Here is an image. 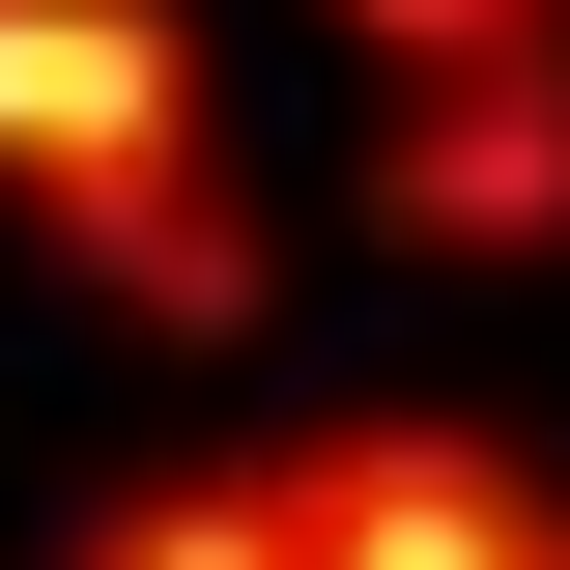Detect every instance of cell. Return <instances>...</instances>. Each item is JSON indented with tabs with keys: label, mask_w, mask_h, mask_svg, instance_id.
<instances>
[{
	"label": "cell",
	"mask_w": 570,
	"mask_h": 570,
	"mask_svg": "<svg viewBox=\"0 0 570 570\" xmlns=\"http://www.w3.org/2000/svg\"><path fill=\"white\" fill-rule=\"evenodd\" d=\"M285 570H570V485L456 400H343L285 428Z\"/></svg>",
	"instance_id": "6da1fadb"
},
{
	"label": "cell",
	"mask_w": 570,
	"mask_h": 570,
	"mask_svg": "<svg viewBox=\"0 0 570 570\" xmlns=\"http://www.w3.org/2000/svg\"><path fill=\"white\" fill-rule=\"evenodd\" d=\"M371 228L400 257H570V29L456 86H371Z\"/></svg>",
	"instance_id": "3957f363"
},
{
	"label": "cell",
	"mask_w": 570,
	"mask_h": 570,
	"mask_svg": "<svg viewBox=\"0 0 570 570\" xmlns=\"http://www.w3.org/2000/svg\"><path fill=\"white\" fill-rule=\"evenodd\" d=\"M58 570H285V456H171V485H115Z\"/></svg>",
	"instance_id": "5b68a950"
},
{
	"label": "cell",
	"mask_w": 570,
	"mask_h": 570,
	"mask_svg": "<svg viewBox=\"0 0 570 570\" xmlns=\"http://www.w3.org/2000/svg\"><path fill=\"white\" fill-rule=\"evenodd\" d=\"M115 171H200V0H0V200L58 228Z\"/></svg>",
	"instance_id": "7a4b0ae2"
},
{
	"label": "cell",
	"mask_w": 570,
	"mask_h": 570,
	"mask_svg": "<svg viewBox=\"0 0 570 570\" xmlns=\"http://www.w3.org/2000/svg\"><path fill=\"white\" fill-rule=\"evenodd\" d=\"M58 285H86V314H142V343H257V314H285L257 200H228V142H200V171H115V200H58Z\"/></svg>",
	"instance_id": "277c9868"
},
{
	"label": "cell",
	"mask_w": 570,
	"mask_h": 570,
	"mask_svg": "<svg viewBox=\"0 0 570 570\" xmlns=\"http://www.w3.org/2000/svg\"><path fill=\"white\" fill-rule=\"evenodd\" d=\"M542 29H570V0H343V58H371V86H456V58H542Z\"/></svg>",
	"instance_id": "8992f818"
}]
</instances>
